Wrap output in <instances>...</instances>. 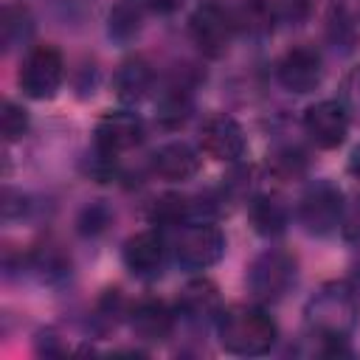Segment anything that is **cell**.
I'll use <instances>...</instances> for the list:
<instances>
[{"label": "cell", "instance_id": "obj_27", "mask_svg": "<svg viewBox=\"0 0 360 360\" xmlns=\"http://www.w3.org/2000/svg\"><path fill=\"white\" fill-rule=\"evenodd\" d=\"M340 236H343V242H346V245L360 248V200H354L349 208H343Z\"/></svg>", "mask_w": 360, "mask_h": 360}, {"label": "cell", "instance_id": "obj_18", "mask_svg": "<svg viewBox=\"0 0 360 360\" xmlns=\"http://www.w3.org/2000/svg\"><path fill=\"white\" fill-rule=\"evenodd\" d=\"M141 20H143V3L141 0H121L110 8L107 17V37L112 42H132L141 34Z\"/></svg>", "mask_w": 360, "mask_h": 360}, {"label": "cell", "instance_id": "obj_14", "mask_svg": "<svg viewBox=\"0 0 360 360\" xmlns=\"http://www.w3.org/2000/svg\"><path fill=\"white\" fill-rule=\"evenodd\" d=\"M177 312L186 321H217L222 312V301H219V290L214 281L208 278H194L180 290L177 298Z\"/></svg>", "mask_w": 360, "mask_h": 360}, {"label": "cell", "instance_id": "obj_1", "mask_svg": "<svg viewBox=\"0 0 360 360\" xmlns=\"http://www.w3.org/2000/svg\"><path fill=\"white\" fill-rule=\"evenodd\" d=\"M360 318L357 292L346 281L323 284L304 307V321L318 340H349Z\"/></svg>", "mask_w": 360, "mask_h": 360}, {"label": "cell", "instance_id": "obj_20", "mask_svg": "<svg viewBox=\"0 0 360 360\" xmlns=\"http://www.w3.org/2000/svg\"><path fill=\"white\" fill-rule=\"evenodd\" d=\"M34 31V20L28 14L25 6H14L8 3L3 8V22H0V37H3V48L11 51L17 45H22Z\"/></svg>", "mask_w": 360, "mask_h": 360}, {"label": "cell", "instance_id": "obj_6", "mask_svg": "<svg viewBox=\"0 0 360 360\" xmlns=\"http://www.w3.org/2000/svg\"><path fill=\"white\" fill-rule=\"evenodd\" d=\"M62 79H65V59L62 53L53 48V45H39L34 48L25 59H22V68L17 73V84L20 90L34 98V101H45V98H53L56 90L62 87Z\"/></svg>", "mask_w": 360, "mask_h": 360}, {"label": "cell", "instance_id": "obj_10", "mask_svg": "<svg viewBox=\"0 0 360 360\" xmlns=\"http://www.w3.org/2000/svg\"><path fill=\"white\" fill-rule=\"evenodd\" d=\"M96 149L107 155H121L127 149H135L143 141V121L132 110H115L98 118L93 132Z\"/></svg>", "mask_w": 360, "mask_h": 360}, {"label": "cell", "instance_id": "obj_24", "mask_svg": "<svg viewBox=\"0 0 360 360\" xmlns=\"http://www.w3.org/2000/svg\"><path fill=\"white\" fill-rule=\"evenodd\" d=\"M110 219H112L110 208L101 205V202H93V205H87V208L82 211V217H79L76 225H79V233H82V236H98V233L107 231Z\"/></svg>", "mask_w": 360, "mask_h": 360}, {"label": "cell", "instance_id": "obj_8", "mask_svg": "<svg viewBox=\"0 0 360 360\" xmlns=\"http://www.w3.org/2000/svg\"><path fill=\"white\" fill-rule=\"evenodd\" d=\"M304 132L318 149H338L349 135V110L340 98H323L307 107Z\"/></svg>", "mask_w": 360, "mask_h": 360}, {"label": "cell", "instance_id": "obj_4", "mask_svg": "<svg viewBox=\"0 0 360 360\" xmlns=\"http://www.w3.org/2000/svg\"><path fill=\"white\" fill-rule=\"evenodd\" d=\"M298 264L284 250H264L253 259L248 270V290L259 304H276L281 301L290 287L295 284Z\"/></svg>", "mask_w": 360, "mask_h": 360}, {"label": "cell", "instance_id": "obj_25", "mask_svg": "<svg viewBox=\"0 0 360 360\" xmlns=\"http://www.w3.org/2000/svg\"><path fill=\"white\" fill-rule=\"evenodd\" d=\"M329 39H332L335 45H343V51H349V48L354 45V39H357L354 22H352L340 8L332 11V17H329Z\"/></svg>", "mask_w": 360, "mask_h": 360}, {"label": "cell", "instance_id": "obj_29", "mask_svg": "<svg viewBox=\"0 0 360 360\" xmlns=\"http://www.w3.org/2000/svg\"><path fill=\"white\" fill-rule=\"evenodd\" d=\"M25 208H28V202H25V197H22V194H17V191H11V188H6V191H3V219H6V222H11V219L22 217V214H25Z\"/></svg>", "mask_w": 360, "mask_h": 360}, {"label": "cell", "instance_id": "obj_7", "mask_svg": "<svg viewBox=\"0 0 360 360\" xmlns=\"http://www.w3.org/2000/svg\"><path fill=\"white\" fill-rule=\"evenodd\" d=\"M188 31H191L194 45L205 56L217 59V56H222L228 51L231 39H233V31H236V20H233V14L225 6L202 3L188 17Z\"/></svg>", "mask_w": 360, "mask_h": 360}, {"label": "cell", "instance_id": "obj_13", "mask_svg": "<svg viewBox=\"0 0 360 360\" xmlns=\"http://www.w3.org/2000/svg\"><path fill=\"white\" fill-rule=\"evenodd\" d=\"M152 172H155L160 180H169V183L191 180V177L200 172V155H197L186 141L163 143V146L155 149V155H152Z\"/></svg>", "mask_w": 360, "mask_h": 360}, {"label": "cell", "instance_id": "obj_15", "mask_svg": "<svg viewBox=\"0 0 360 360\" xmlns=\"http://www.w3.org/2000/svg\"><path fill=\"white\" fill-rule=\"evenodd\" d=\"M129 326L132 332L146 340V343H160L172 335L174 329V312L158 301V298H146V301H138L129 312Z\"/></svg>", "mask_w": 360, "mask_h": 360}, {"label": "cell", "instance_id": "obj_17", "mask_svg": "<svg viewBox=\"0 0 360 360\" xmlns=\"http://www.w3.org/2000/svg\"><path fill=\"white\" fill-rule=\"evenodd\" d=\"M248 217H250V225L259 236H281L290 225V211L287 205L273 197V194H259L250 200L248 205Z\"/></svg>", "mask_w": 360, "mask_h": 360}, {"label": "cell", "instance_id": "obj_5", "mask_svg": "<svg viewBox=\"0 0 360 360\" xmlns=\"http://www.w3.org/2000/svg\"><path fill=\"white\" fill-rule=\"evenodd\" d=\"M343 191L332 180H315L298 200V222L312 236H329L343 219Z\"/></svg>", "mask_w": 360, "mask_h": 360}, {"label": "cell", "instance_id": "obj_19", "mask_svg": "<svg viewBox=\"0 0 360 360\" xmlns=\"http://www.w3.org/2000/svg\"><path fill=\"white\" fill-rule=\"evenodd\" d=\"M233 20H236V28H242L253 37H264V34L273 31V25L278 20V11H276L273 0H242Z\"/></svg>", "mask_w": 360, "mask_h": 360}, {"label": "cell", "instance_id": "obj_26", "mask_svg": "<svg viewBox=\"0 0 360 360\" xmlns=\"http://www.w3.org/2000/svg\"><path fill=\"white\" fill-rule=\"evenodd\" d=\"M340 101H343V107L349 110V115H357V118H360V65L352 68V70L343 76Z\"/></svg>", "mask_w": 360, "mask_h": 360}, {"label": "cell", "instance_id": "obj_30", "mask_svg": "<svg viewBox=\"0 0 360 360\" xmlns=\"http://www.w3.org/2000/svg\"><path fill=\"white\" fill-rule=\"evenodd\" d=\"M141 3L152 11H158V14H172L180 6V0H141Z\"/></svg>", "mask_w": 360, "mask_h": 360}, {"label": "cell", "instance_id": "obj_12", "mask_svg": "<svg viewBox=\"0 0 360 360\" xmlns=\"http://www.w3.org/2000/svg\"><path fill=\"white\" fill-rule=\"evenodd\" d=\"M124 267L138 278H155L166 259V239L160 231H141L124 242Z\"/></svg>", "mask_w": 360, "mask_h": 360}, {"label": "cell", "instance_id": "obj_23", "mask_svg": "<svg viewBox=\"0 0 360 360\" xmlns=\"http://www.w3.org/2000/svg\"><path fill=\"white\" fill-rule=\"evenodd\" d=\"M0 132H3V141L6 143H14V141H20L28 132V112L17 101H3V110H0Z\"/></svg>", "mask_w": 360, "mask_h": 360}, {"label": "cell", "instance_id": "obj_21", "mask_svg": "<svg viewBox=\"0 0 360 360\" xmlns=\"http://www.w3.org/2000/svg\"><path fill=\"white\" fill-rule=\"evenodd\" d=\"M188 115H191V96H188L183 87H172V90H166V93L160 96L158 112H155V118H158L160 127L177 129V127L186 124Z\"/></svg>", "mask_w": 360, "mask_h": 360}, {"label": "cell", "instance_id": "obj_31", "mask_svg": "<svg viewBox=\"0 0 360 360\" xmlns=\"http://www.w3.org/2000/svg\"><path fill=\"white\" fill-rule=\"evenodd\" d=\"M349 172H352V177H357L360 180V143L352 149V155H349Z\"/></svg>", "mask_w": 360, "mask_h": 360}, {"label": "cell", "instance_id": "obj_32", "mask_svg": "<svg viewBox=\"0 0 360 360\" xmlns=\"http://www.w3.org/2000/svg\"><path fill=\"white\" fill-rule=\"evenodd\" d=\"M357 14H360V0H357Z\"/></svg>", "mask_w": 360, "mask_h": 360}, {"label": "cell", "instance_id": "obj_2", "mask_svg": "<svg viewBox=\"0 0 360 360\" xmlns=\"http://www.w3.org/2000/svg\"><path fill=\"white\" fill-rule=\"evenodd\" d=\"M217 335L225 352L239 354V357H262L276 346L278 326L262 307L236 304L219 312Z\"/></svg>", "mask_w": 360, "mask_h": 360}, {"label": "cell", "instance_id": "obj_28", "mask_svg": "<svg viewBox=\"0 0 360 360\" xmlns=\"http://www.w3.org/2000/svg\"><path fill=\"white\" fill-rule=\"evenodd\" d=\"M309 8H312V0H278L276 3L278 20H287V22H295V25L301 20H307Z\"/></svg>", "mask_w": 360, "mask_h": 360}, {"label": "cell", "instance_id": "obj_11", "mask_svg": "<svg viewBox=\"0 0 360 360\" xmlns=\"http://www.w3.org/2000/svg\"><path fill=\"white\" fill-rule=\"evenodd\" d=\"M276 76H278V84L284 90H290L295 96H304V93L315 90L321 84L323 62L312 48H292L278 59Z\"/></svg>", "mask_w": 360, "mask_h": 360}, {"label": "cell", "instance_id": "obj_9", "mask_svg": "<svg viewBox=\"0 0 360 360\" xmlns=\"http://www.w3.org/2000/svg\"><path fill=\"white\" fill-rule=\"evenodd\" d=\"M200 146L214 160L236 163L245 155L248 141H245V129L239 127V121H233L231 115H211L200 127Z\"/></svg>", "mask_w": 360, "mask_h": 360}, {"label": "cell", "instance_id": "obj_16", "mask_svg": "<svg viewBox=\"0 0 360 360\" xmlns=\"http://www.w3.org/2000/svg\"><path fill=\"white\" fill-rule=\"evenodd\" d=\"M152 79H155V73H152V68H149L146 59L135 56V59L121 62L118 70H115V76H112L115 98L121 104H138V101H143L149 96V90H152Z\"/></svg>", "mask_w": 360, "mask_h": 360}, {"label": "cell", "instance_id": "obj_3", "mask_svg": "<svg viewBox=\"0 0 360 360\" xmlns=\"http://www.w3.org/2000/svg\"><path fill=\"white\" fill-rule=\"evenodd\" d=\"M172 253L183 270H205L222 259L225 236L211 219H191L177 225Z\"/></svg>", "mask_w": 360, "mask_h": 360}, {"label": "cell", "instance_id": "obj_22", "mask_svg": "<svg viewBox=\"0 0 360 360\" xmlns=\"http://www.w3.org/2000/svg\"><path fill=\"white\" fill-rule=\"evenodd\" d=\"M267 169L278 180H298L307 172V155L298 146H281V149H276L270 155Z\"/></svg>", "mask_w": 360, "mask_h": 360}]
</instances>
